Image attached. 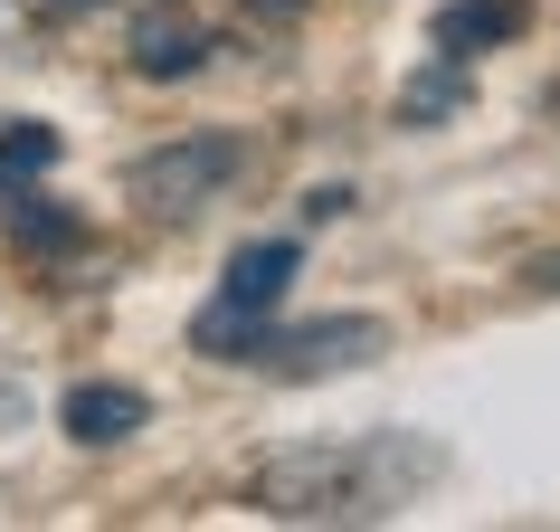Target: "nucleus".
I'll return each mask as SVG.
<instances>
[{"instance_id":"nucleus-1","label":"nucleus","mask_w":560,"mask_h":532,"mask_svg":"<svg viewBox=\"0 0 560 532\" xmlns=\"http://www.w3.org/2000/svg\"><path fill=\"white\" fill-rule=\"evenodd\" d=\"M446 447L409 438V428H371V438H324V447H276L247 485L257 513L276 523H381L418 485H438Z\"/></svg>"},{"instance_id":"nucleus-2","label":"nucleus","mask_w":560,"mask_h":532,"mask_svg":"<svg viewBox=\"0 0 560 532\" xmlns=\"http://www.w3.org/2000/svg\"><path fill=\"white\" fill-rule=\"evenodd\" d=\"M237 172H247V143H229V134H190V143L143 152V162L124 172V190H133L152 219H190V209H209Z\"/></svg>"},{"instance_id":"nucleus-3","label":"nucleus","mask_w":560,"mask_h":532,"mask_svg":"<svg viewBox=\"0 0 560 532\" xmlns=\"http://www.w3.org/2000/svg\"><path fill=\"white\" fill-rule=\"evenodd\" d=\"M381 352H389L381 314H324V324H276L247 371H276V381H332V371H361V361H381Z\"/></svg>"},{"instance_id":"nucleus-4","label":"nucleus","mask_w":560,"mask_h":532,"mask_svg":"<svg viewBox=\"0 0 560 532\" xmlns=\"http://www.w3.org/2000/svg\"><path fill=\"white\" fill-rule=\"evenodd\" d=\"M143 418H152V400H143L133 381H77V390L58 400V428H67L77 447H124Z\"/></svg>"},{"instance_id":"nucleus-5","label":"nucleus","mask_w":560,"mask_h":532,"mask_svg":"<svg viewBox=\"0 0 560 532\" xmlns=\"http://www.w3.org/2000/svg\"><path fill=\"white\" fill-rule=\"evenodd\" d=\"M523 30H532V0H446L428 38H438L446 58H466V67H475L485 48H513Z\"/></svg>"},{"instance_id":"nucleus-6","label":"nucleus","mask_w":560,"mask_h":532,"mask_svg":"<svg viewBox=\"0 0 560 532\" xmlns=\"http://www.w3.org/2000/svg\"><path fill=\"white\" fill-rule=\"evenodd\" d=\"M295 266H304L295 238H247V247L229 257V286H219V296H229V304H266V314H276L285 286H295Z\"/></svg>"},{"instance_id":"nucleus-7","label":"nucleus","mask_w":560,"mask_h":532,"mask_svg":"<svg viewBox=\"0 0 560 532\" xmlns=\"http://www.w3.org/2000/svg\"><path fill=\"white\" fill-rule=\"evenodd\" d=\"M200 58H209V38L190 30V20H172V10H152L143 30H133V67H143V77H190Z\"/></svg>"},{"instance_id":"nucleus-8","label":"nucleus","mask_w":560,"mask_h":532,"mask_svg":"<svg viewBox=\"0 0 560 532\" xmlns=\"http://www.w3.org/2000/svg\"><path fill=\"white\" fill-rule=\"evenodd\" d=\"M10 238L38 247V257H77V247H86V219L58 209V200H10Z\"/></svg>"},{"instance_id":"nucleus-9","label":"nucleus","mask_w":560,"mask_h":532,"mask_svg":"<svg viewBox=\"0 0 560 532\" xmlns=\"http://www.w3.org/2000/svg\"><path fill=\"white\" fill-rule=\"evenodd\" d=\"M456 105H466V58H446V48H438V67L399 86V124H438V115H456Z\"/></svg>"},{"instance_id":"nucleus-10","label":"nucleus","mask_w":560,"mask_h":532,"mask_svg":"<svg viewBox=\"0 0 560 532\" xmlns=\"http://www.w3.org/2000/svg\"><path fill=\"white\" fill-rule=\"evenodd\" d=\"M48 162H58V134H48V124H10V134H0V172L10 181L48 172Z\"/></svg>"},{"instance_id":"nucleus-11","label":"nucleus","mask_w":560,"mask_h":532,"mask_svg":"<svg viewBox=\"0 0 560 532\" xmlns=\"http://www.w3.org/2000/svg\"><path fill=\"white\" fill-rule=\"evenodd\" d=\"M532 286H560V257H541V266H532Z\"/></svg>"},{"instance_id":"nucleus-12","label":"nucleus","mask_w":560,"mask_h":532,"mask_svg":"<svg viewBox=\"0 0 560 532\" xmlns=\"http://www.w3.org/2000/svg\"><path fill=\"white\" fill-rule=\"evenodd\" d=\"M551 124H560V86H551Z\"/></svg>"}]
</instances>
